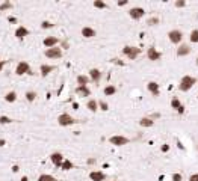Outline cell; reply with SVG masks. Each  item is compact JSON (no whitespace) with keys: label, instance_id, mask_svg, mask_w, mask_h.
<instances>
[{"label":"cell","instance_id":"obj_1","mask_svg":"<svg viewBox=\"0 0 198 181\" xmlns=\"http://www.w3.org/2000/svg\"><path fill=\"white\" fill-rule=\"evenodd\" d=\"M194 85H197V79L192 77V76H183L180 83H178V89L182 92H187L194 88Z\"/></svg>","mask_w":198,"mask_h":181},{"label":"cell","instance_id":"obj_2","mask_svg":"<svg viewBox=\"0 0 198 181\" xmlns=\"http://www.w3.org/2000/svg\"><path fill=\"white\" fill-rule=\"evenodd\" d=\"M58 122H59V125H62V127H68V125L76 124L77 119H74V118H73L71 115H68V113H62V115H59Z\"/></svg>","mask_w":198,"mask_h":181},{"label":"cell","instance_id":"obj_3","mask_svg":"<svg viewBox=\"0 0 198 181\" xmlns=\"http://www.w3.org/2000/svg\"><path fill=\"white\" fill-rule=\"evenodd\" d=\"M123 53L126 55V56L128 57V59H136V57L139 56L141 53V48H138V47H130V45H126L124 48H123Z\"/></svg>","mask_w":198,"mask_h":181},{"label":"cell","instance_id":"obj_4","mask_svg":"<svg viewBox=\"0 0 198 181\" xmlns=\"http://www.w3.org/2000/svg\"><path fill=\"white\" fill-rule=\"evenodd\" d=\"M168 38H169V41H171L173 44H180L182 39H183V33H182V30L174 29V30H169V32H168Z\"/></svg>","mask_w":198,"mask_h":181},{"label":"cell","instance_id":"obj_5","mask_svg":"<svg viewBox=\"0 0 198 181\" xmlns=\"http://www.w3.org/2000/svg\"><path fill=\"white\" fill-rule=\"evenodd\" d=\"M109 142L112 143V145H115V147H123V145H127L128 142H130V139L127 137H124V136H112V137H109Z\"/></svg>","mask_w":198,"mask_h":181},{"label":"cell","instance_id":"obj_6","mask_svg":"<svg viewBox=\"0 0 198 181\" xmlns=\"http://www.w3.org/2000/svg\"><path fill=\"white\" fill-rule=\"evenodd\" d=\"M128 15H130V18H133V20H141L144 15H145V9L144 8H132L130 11H128Z\"/></svg>","mask_w":198,"mask_h":181},{"label":"cell","instance_id":"obj_7","mask_svg":"<svg viewBox=\"0 0 198 181\" xmlns=\"http://www.w3.org/2000/svg\"><path fill=\"white\" fill-rule=\"evenodd\" d=\"M15 74L17 76H23V74H30V68L27 62H20L15 68Z\"/></svg>","mask_w":198,"mask_h":181},{"label":"cell","instance_id":"obj_8","mask_svg":"<svg viewBox=\"0 0 198 181\" xmlns=\"http://www.w3.org/2000/svg\"><path fill=\"white\" fill-rule=\"evenodd\" d=\"M46 56L50 59H59L62 57V50L58 47H53V48H47L46 50Z\"/></svg>","mask_w":198,"mask_h":181},{"label":"cell","instance_id":"obj_9","mask_svg":"<svg viewBox=\"0 0 198 181\" xmlns=\"http://www.w3.org/2000/svg\"><path fill=\"white\" fill-rule=\"evenodd\" d=\"M147 57H148L150 60H159V59L162 57V53L157 51L156 47H150V48L147 50Z\"/></svg>","mask_w":198,"mask_h":181},{"label":"cell","instance_id":"obj_10","mask_svg":"<svg viewBox=\"0 0 198 181\" xmlns=\"http://www.w3.org/2000/svg\"><path fill=\"white\" fill-rule=\"evenodd\" d=\"M50 160H52V163H53L55 166L61 168L62 163H64V156H62L61 152H53V154L50 156Z\"/></svg>","mask_w":198,"mask_h":181},{"label":"cell","instance_id":"obj_11","mask_svg":"<svg viewBox=\"0 0 198 181\" xmlns=\"http://www.w3.org/2000/svg\"><path fill=\"white\" fill-rule=\"evenodd\" d=\"M191 47L189 45H186V44H180L178 45V48H177V56L178 57H185V56H187V55H191Z\"/></svg>","mask_w":198,"mask_h":181},{"label":"cell","instance_id":"obj_12","mask_svg":"<svg viewBox=\"0 0 198 181\" xmlns=\"http://www.w3.org/2000/svg\"><path fill=\"white\" fill-rule=\"evenodd\" d=\"M89 178H91V181H105L106 174H103L101 170H92L89 174Z\"/></svg>","mask_w":198,"mask_h":181},{"label":"cell","instance_id":"obj_13","mask_svg":"<svg viewBox=\"0 0 198 181\" xmlns=\"http://www.w3.org/2000/svg\"><path fill=\"white\" fill-rule=\"evenodd\" d=\"M58 42H59V39L56 38V36H47L46 39L43 41V44L46 45L47 48H53V47L58 44Z\"/></svg>","mask_w":198,"mask_h":181},{"label":"cell","instance_id":"obj_14","mask_svg":"<svg viewBox=\"0 0 198 181\" xmlns=\"http://www.w3.org/2000/svg\"><path fill=\"white\" fill-rule=\"evenodd\" d=\"M89 77H91V80H92V82L98 83V82H100V79H101V71H100V69H97V68L89 69Z\"/></svg>","mask_w":198,"mask_h":181},{"label":"cell","instance_id":"obj_15","mask_svg":"<svg viewBox=\"0 0 198 181\" xmlns=\"http://www.w3.org/2000/svg\"><path fill=\"white\" fill-rule=\"evenodd\" d=\"M147 89L150 90V94H153L154 97H157V95H159V85H157L156 82H148Z\"/></svg>","mask_w":198,"mask_h":181},{"label":"cell","instance_id":"obj_16","mask_svg":"<svg viewBox=\"0 0 198 181\" xmlns=\"http://www.w3.org/2000/svg\"><path fill=\"white\" fill-rule=\"evenodd\" d=\"M76 94L80 95V97H89L91 95V90L88 86H77L76 88Z\"/></svg>","mask_w":198,"mask_h":181},{"label":"cell","instance_id":"obj_17","mask_svg":"<svg viewBox=\"0 0 198 181\" xmlns=\"http://www.w3.org/2000/svg\"><path fill=\"white\" fill-rule=\"evenodd\" d=\"M97 35V32L94 30L92 27H83L82 29V36L83 38H94Z\"/></svg>","mask_w":198,"mask_h":181},{"label":"cell","instance_id":"obj_18","mask_svg":"<svg viewBox=\"0 0 198 181\" xmlns=\"http://www.w3.org/2000/svg\"><path fill=\"white\" fill-rule=\"evenodd\" d=\"M29 35V30L24 27V26H20V27H17V30H15V36L18 38V39H23L24 36H27Z\"/></svg>","mask_w":198,"mask_h":181},{"label":"cell","instance_id":"obj_19","mask_svg":"<svg viewBox=\"0 0 198 181\" xmlns=\"http://www.w3.org/2000/svg\"><path fill=\"white\" fill-rule=\"evenodd\" d=\"M139 125L148 128V127H153V125H154V121H153V118H147V116H145V118H141Z\"/></svg>","mask_w":198,"mask_h":181},{"label":"cell","instance_id":"obj_20","mask_svg":"<svg viewBox=\"0 0 198 181\" xmlns=\"http://www.w3.org/2000/svg\"><path fill=\"white\" fill-rule=\"evenodd\" d=\"M53 69H55L53 65H41V76H43V77H46L47 74H50Z\"/></svg>","mask_w":198,"mask_h":181},{"label":"cell","instance_id":"obj_21","mask_svg":"<svg viewBox=\"0 0 198 181\" xmlns=\"http://www.w3.org/2000/svg\"><path fill=\"white\" fill-rule=\"evenodd\" d=\"M88 83H89V77L88 76H83V74L77 76V85L79 86H86Z\"/></svg>","mask_w":198,"mask_h":181},{"label":"cell","instance_id":"obj_22","mask_svg":"<svg viewBox=\"0 0 198 181\" xmlns=\"http://www.w3.org/2000/svg\"><path fill=\"white\" fill-rule=\"evenodd\" d=\"M105 95H107V97H110V95H115L117 94V88L114 86V85H109V86H106L105 88Z\"/></svg>","mask_w":198,"mask_h":181},{"label":"cell","instance_id":"obj_23","mask_svg":"<svg viewBox=\"0 0 198 181\" xmlns=\"http://www.w3.org/2000/svg\"><path fill=\"white\" fill-rule=\"evenodd\" d=\"M86 107H88L91 112H97V110H98V101H95V100H89L88 104H86Z\"/></svg>","mask_w":198,"mask_h":181},{"label":"cell","instance_id":"obj_24","mask_svg":"<svg viewBox=\"0 0 198 181\" xmlns=\"http://www.w3.org/2000/svg\"><path fill=\"white\" fill-rule=\"evenodd\" d=\"M182 106H183V104H182V103H180V100H178V98H177V97H174V98H173V100H171V107H173V109H174V110H178V109H180V107H182Z\"/></svg>","mask_w":198,"mask_h":181},{"label":"cell","instance_id":"obj_25","mask_svg":"<svg viewBox=\"0 0 198 181\" xmlns=\"http://www.w3.org/2000/svg\"><path fill=\"white\" fill-rule=\"evenodd\" d=\"M189 41L191 42H198V29H194L192 32H191V35H189Z\"/></svg>","mask_w":198,"mask_h":181},{"label":"cell","instance_id":"obj_26","mask_svg":"<svg viewBox=\"0 0 198 181\" xmlns=\"http://www.w3.org/2000/svg\"><path fill=\"white\" fill-rule=\"evenodd\" d=\"M5 100L8 103H14L17 100V94H15V92H8V94L5 95Z\"/></svg>","mask_w":198,"mask_h":181},{"label":"cell","instance_id":"obj_27","mask_svg":"<svg viewBox=\"0 0 198 181\" xmlns=\"http://www.w3.org/2000/svg\"><path fill=\"white\" fill-rule=\"evenodd\" d=\"M38 181H58L53 175H47V174H43V175H39V178Z\"/></svg>","mask_w":198,"mask_h":181},{"label":"cell","instance_id":"obj_28","mask_svg":"<svg viewBox=\"0 0 198 181\" xmlns=\"http://www.w3.org/2000/svg\"><path fill=\"white\" fill-rule=\"evenodd\" d=\"M73 163H71L70 160H64V163H62V166H61V169L62 170H70V169H73Z\"/></svg>","mask_w":198,"mask_h":181},{"label":"cell","instance_id":"obj_29","mask_svg":"<svg viewBox=\"0 0 198 181\" xmlns=\"http://www.w3.org/2000/svg\"><path fill=\"white\" fill-rule=\"evenodd\" d=\"M94 6H95L97 9H106V8H107V5H106L105 2H101V0H95V2H94Z\"/></svg>","mask_w":198,"mask_h":181},{"label":"cell","instance_id":"obj_30","mask_svg":"<svg viewBox=\"0 0 198 181\" xmlns=\"http://www.w3.org/2000/svg\"><path fill=\"white\" fill-rule=\"evenodd\" d=\"M26 98H27V101H35V98H36V92H34V90H29L27 94H26Z\"/></svg>","mask_w":198,"mask_h":181},{"label":"cell","instance_id":"obj_31","mask_svg":"<svg viewBox=\"0 0 198 181\" xmlns=\"http://www.w3.org/2000/svg\"><path fill=\"white\" fill-rule=\"evenodd\" d=\"M11 8H12L11 2H5L3 5H0V11H6V9H11Z\"/></svg>","mask_w":198,"mask_h":181},{"label":"cell","instance_id":"obj_32","mask_svg":"<svg viewBox=\"0 0 198 181\" xmlns=\"http://www.w3.org/2000/svg\"><path fill=\"white\" fill-rule=\"evenodd\" d=\"M186 6V0H177L175 2V8H185Z\"/></svg>","mask_w":198,"mask_h":181},{"label":"cell","instance_id":"obj_33","mask_svg":"<svg viewBox=\"0 0 198 181\" xmlns=\"http://www.w3.org/2000/svg\"><path fill=\"white\" fill-rule=\"evenodd\" d=\"M12 119L8 118V116H0V124H9Z\"/></svg>","mask_w":198,"mask_h":181},{"label":"cell","instance_id":"obj_34","mask_svg":"<svg viewBox=\"0 0 198 181\" xmlns=\"http://www.w3.org/2000/svg\"><path fill=\"white\" fill-rule=\"evenodd\" d=\"M147 24H150V26H156V24H159V18H157V17H153V18L148 20Z\"/></svg>","mask_w":198,"mask_h":181},{"label":"cell","instance_id":"obj_35","mask_svg":"<svg viewBox=\"0 0 198 181\" xmlns=\"http://www.w3.org/2000/svg\"><path fill=\"white\" fill-rule=\"evenodd\" d=\"M98 107H100L101 110H105V112L109 109V106H107V103L106 101H98Z\"/></svg>","mask_w":198,"mask_h":181},{"label":"cell","instance_id":"obj_36","mask_svg":"<svg viewBox=\"0 0 198 181\" xmlns=\"http://www.w3.org/2000/svg\"><path fill=\"white\" fill-rule=\"evenodd\" d=\"M41 27H43V29H50V27H53V24L50 21H43L41 23Z\"/></svg>","mask_w":198,"mask_h":181},{"label":"cell","instance_id":"obj_37","mask_svg":"<svg viewBox=\"0 0 198 181\" xmlns=\"http://www.w3.org/2000/svg\"><path fill=\"white\" fill-rule=\"evenodd\" d=\"M183 180V177H182V174H178V172H175L174 175H173V181H182Z\"/></svg>","mask_w":198,"mask_h":181},{"label":"cell","instance_id":"obj_38","mask_svg":"<svg viewBox=\"0 0 198 181\" xmlns=\"http://www.w3.org/2000/svg\"><path fill=\"white\" fill-rule=\"evenodd\" d=\"M169 151V145L168 143H163L162 145V152H168Z\"/></svg>","mask_w":198,"mask_h":181},{"label":"cell","instance_id":"obj_39","mask_svg":"<svg viewBox=\"0 0 198 181\" xmlns=\"http://www.w3.org/2000/svg\"><path fill=\"white\" fill-rule=\"evenodd\" d=\"M189 181H198V174H192L189 177Z\"/></svg>","mask_w":198,"mask_h":181},{"label":"cell","instance_id":"obj_40","mask_svg":"<svg viewBox=\"0 0 198 181\" xmlns=\"http://www.w3.org/2000/svg\"><path fill=\"white\" fill-rule=\"evenodd\" d=\"M112 62H114V64H117V65H121V67L124 65V62H121L119 59H112Z\"/></svg>","mask_w":198,"mask_h":181},{"label":"cell","instance_id":"obj_41","mask_svg":"<svg viewBox=\"0 0 198 181\" xmlns=\"http://www.w3.org/2000/svg\"><path fill=\"white\" fill-rule=\"evenodd\" d=\"M127 5V0H121V2H118V6H126Z\"/></svg>","mask_w":198,"mask_h":181},{"label":"cell","instance_id":"obj_42","mask_svg":"<svg viewBox=\"0 0 198 181\" xmlns=\"http://www.w3.org/2000/svg\"><path fill=\"white\" fill-rule=\"evenodd\" d=\"M177 113H178V115H183V113H185V106H182V107L177 110Z\"/></svg>","mask_w":198,"mask_h":181},{"label":"cell","instance_id":"obj_43","mask_svg":"<svg viewBox=\"0 0 198 181\" xmlns=\"http://www.w3.org/2000/svg\"><path fill=\"white\" fill-rule=\"evenodd\" d=\"M88 163H89V165H94V163H95V158H89Z\"/></svg>","mask_w":198,"mask_h":181},{"label":"cell","instance_id":"obj_44","mask_svg":"<svg viewBox=\"0 0 198 181\" xmlns=\"http://www.w3.org/2000/svg\"><path fill=\"white\" fill-rule=\"evenodd\" d=\"M3 65H5V62H3V60H0V71H2V68H3Z\"/></svg>","mask_w":198,"mask_h":181},{"label":"cell","instance_id":"obj_45","mask_svg":"<svg viewBox=\"0 0 198 181\" xmlns=\"http://www.w3.org/2000/svg\"><path fill=\"white\" fill-rule=\"evenodd\" d=\"M21 181H27V177H23V178H21Z\"/></svg>","mask_w":198,"mask_h":181},{"label":"cell","instance_id":"obj_46","mask_svg":"<svg viewBox=\"0 0 198 181\" xmlns=\"http://www.w3.org/2000/svg\"><path fill=\"white\" fill-rule=\"evenodd\" d=\"M197 65H198V59H197Z\"/></svg>","mask_w":198,"mask_h":181}]
</instances>
